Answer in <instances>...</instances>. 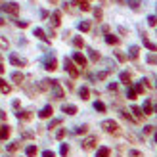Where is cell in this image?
<instances>
[{
  "instance_id": "cell-1",
  "label": "cell",
  "mask_w": 157,
  "mask_h": 157,
  "mask_svg": "<svg viewBox=\"0 0 157 157\" xmlns=\"http://www.w3.org/2000/svg\"><path fill=\"white\" fill-rule=\"evenodd\" d=\"M102 128L106 132H109V134H119L121 132V126L117 125V121H113V119H106L102 123Z\"/></svg>"
},
{
  "instance_id": "cell-2",
  "label": "cell",
  "mask_w": 157,
  "mask_h": 157,
  "mask_svg": "<svg viewBox=\"0 0 157 157\" xmlns=\"http://www.w3.org/2000/svg\"><path fill=\"white\" fill-rule=\"evenodd\" d=\"M0 8H2V10H4L6 13H12V15H17V13H19V6L15 4V2H10V4H2Z\"/></svg>"
},
{
  "instance_id": "cell-3",
  "label": "cell",
  "mask_w": 157,
  "mask_h": 157,
  "mask_svg": "<svg viewBox=\"0 0 157 157\" xmlns=\"http://www.w3.org/2000/svg\"><path fill=\"white\" fill-rule=\"evenodd\" d=\"M10 63L12 65H15V67H25V59H21V57L17 56V54H10Z\"/></svg>"
},
{
  "instance_id": "cell-4",
  "label": "cell",
  "mask_w": 157,
  "mask_h": 157,
  "mask_svg": "<svg viewBox=\"0 0 157 157\" xmlns=\"http://www.w3.org/2000/svg\"><path fill=\"white\" fill-rule=\"evenodd\" d=\"M65 71H67L71 77H79V71H77V67L73 65L71 59H65Z\"/></svg>"
},
{
  "instance_id": "cell-5",
  "label": "cell",
  "mask_w": 157,
  "mask_h": 157,
  "mask_svg": "<svg viewBox=\"0 0 157 157\" xmlns=\"http://www.w3.org/2000/svg\"><path fill=\"white\" fill-rule=\"evenodd\" d=\"M44 69H46V71H56L57 69L56 57H48V59H46V63H44Z\"/></svg>"
},
{
  "instance_id": "cell-6",
  "label": "cell",
  "mask_w": 157,
  "mask_h": 157,
  "mask_svg": "<svg viewBox=\"0 0 157 157\" xmlns=\"http://www.w3.org/2000/svg\"><path fill=\"white\" fill-rule=\"evenodd\" d=\"M96 142H98V138H96V136H90V138H86L82 142V148H84V150H92L96 146Z\"/></svg>"
},
{
  "instance_id": "cell-7",
  "label": "cell",
  "mask_w": 157,
  "mask_h": 157,
  "mask_svg": "<svg viewBox=\"0 0 157 157\" xmlns=\"http://www.w3.org/2000/svg\"><path fill=\"white\" fill-rule=\"evenodd\" d=\"M73 59H75V61L79 63L81 67H86V57L82 56L81 52H75V54H73Z\"/></svg>"
},
{
  "instance_id": "cell-8",
  "label": "cell",
  "mask_w": 157,
  "mask_h": 157,
  "mask_svg": "<svg viewBox=\"0 0 157 157\" xmlns=\"http://www.w3.org/2000/svg\"><path fill=\"white\" fill-rule=\"evenodd\" d=\"M61 111H63V113H67V115H75V113H77V106H71V104H65V106L61 107Z\"/></svg>"
},
{
  "instance_id": "cell-9",
  "label": "cell",
  "mask_w": 157,
  "mask_h": 157,
  "mask_svg": "<svg viewBox=\"0 0 157 157\" xmlns=\"http://www.w3.org/2000/svg\"><path fill=\"white\" fill-rule=\"evenodd\" d=\"M52 113H54V109H52V106H46V107H44V109H42V111H40L38 115H40V119H48V117H50Z\"/></svg>"
},
{
  "instance_id": "cell-10",
  "label": "cell",
  "mask_w": 157,
  "mask_h": 157,
  "mask_svg": "<svg viewBox=\"0 0 157 157\" xmlns=\"http://www.w3.org/2000/svg\"><path fill=\"white\" fill-rule=\"evenodd\" d=\"M52 88H54V96H56L57 100H61V98H63V90L59 88V84H57L56 81H54V84H52Z\"/></svg>"
},
{
  "instance_id": "cell-11",
  "label": "cell",
  "mask_w": 157,
  "mask_h": 157,
  "mask_svg": "<svg viewBox=\"0 0 157 157\" xmlns=\"http://www.w3.org/2000/svg\"><path fill=\"white\" fill-rule=\"evenodd\" d=\"M54 27H59V23H61V15H59V12H54L52 13V21H50Z\"/></svg>"
},
{
  "instance_id": "cell-12",
  "label": "cell",
  "mask_w": 157,
  "mask_h": 157,
  "mask_svg": "<svg viewBox=\"0 0 157 157\" xmlns=\"http://www.w3.org/2000/svg\"><path fill=\"white\" fill-rule=\"evenodd\" d=\"M119 79H121V82H125V84H130V81H132V75L128 73V71H123Z\"/></svg>"
},
{
  "instance_id": "cell-13",
  "label": "cell",
  "mask_w": 157,
  "mask_h": 157,
  "mask_svg": "<svg viewBox=\"0 0 157 157\" xmlns=\"http://www.w3.org/2000/svg\"><path fill=\"white\" fill-rule=\"evenodd\" d=\"M75 4L81 8V10H84V12H88V10H90V4H88V0H75Z\"/></svg>"
},
{
  "instance_id": "cell-14",
  "label": "cell",
  "mask_w": 157,
  "mask_h": 157,
  "mask_svg": "<svg viewBox=\"0 0 157 157\" xmlns=\"http://www.w3.org/2000/svg\"><path fill=\"white\" fill-rule=\"evenodd\" d=\"M10 126H0V138L2 140H6V138H10Z\"/></svg>"
},
{
  "instance_id": "cell-15",
  "label": "cell",
  "mask_w": 157,
  "mask_h": 157,
  "mask_svg": "<svg viewBox=\"0 0 157 157\" xmlns=\"http://www.w3.org/2000/svg\"><path fill=\"white\" fill-rule=\"evenodd\" d=\"M138 54H140V48H138V46H130V50H128V56H130L132 59H136V57H138Z\"/></svg>"
},
{
  "instance_id": "cell-16",
  "label": "cell",
  "mask_w": 157,
  "mask_h": 157,
  "mask_svg": "<svg viewBox=\"0 0 157 157\" xmlns=\"http://www.w3.org/2000/svg\"><path fill=\"white\" fill-rule=\"evenodd\" d=\"M79 96H81L82 100H88V96H90V90H88L86 86H82L81 90H79Z\"/></svg>"
},
{
  "instance_id": "cell-17",
  "label": "cell",
  "mask_w": 157,
  "mask_h": 157,
  "mask_svg": "<svg viewBox=\"0 0 157 157\" xmlns=\"http://www.w3.org/2000/svg\"><path fill=\"white\" fill-rule=\"evenodd\" d=\"M132 113H134V119H138V121L144 117V111H142L140 107H132Z\"/></svg>"
},
{
  "instance_id": "cell-18",
  "label": "cell",
  "mask_w": 157,
  "mask_h": 157,
  "mask_svg": "<svg viewBox=\"0 0 157 157\" xmlns=\"http://www.w3.org/2000/svg\"><path fill=\"white\" fill-rule=\"evenodd\" d=\"M35 37H37V38H40V40H44V42L48 40V37L44 35V31H42V29H35Z\"/></svg>"
},
{
  "instance_id": "cell-19",
  "label": "cell",
  "mask_w": 157,
  "mask_h": 157,
  "mask_svg": "<svg viewBox=\"0 0 157 157\" xmlns=\"http://www.w3.org/2000/svg\"><path fill=\"white\" fill-rule=\"evenodd\" d=\"M142 111H144V115H151V113H153V106H151L150 102H146V104H144V109H142Z\"/></svg>"
},
{
  "instance_id": "cell-20",
  "label": "cell",
  "mask_w": 157,
  "mask_h": 157,
  "mask_svg": "<svg viewBox=\"0 0 157 157\" xmlns=\"http://www.w3.org/2000/svg\"><path fill=\"white\" fill-rule=\"evenodd\" d=\"M109 153H111V151H109V148H100L96 157H109Z\"/></svg>"
},
{
  "instance_id": "cell-21",
  "label": "cell",
  "mask_w": 157,
  "mask_h": 157,
  "mask_svg": "<svg viewBox=\"0 0 157 157\" xmlns=\"http://www.w3.org/2000/svg\"><path fill=\"white\" fill-rule=\"evenodd\" d=\"M25 153H27V157H35L37 155V146H29L25 150Z\"/></svg>"
},
{
  "instance_id": "cell-22",
  "label": "cell",
  "mask_w": 157,
  "mask_h": 157,
  "mask_svg": "<svg viewBox=\"0 0 157 157\" xmlns=\"http://www.w3.org/2000/svg\"><path fill=\"white\" fill-rule=\"evenodd\" d=\"M79 31H82V33L90 31V23H88V21H81V23H79Z\"/></svg>"
},
{
  "instance_id": "cell-23",
  "label": "cell",
  "mask_w": 157,
  "mask_h": 157,
  "mask_svg": "<svg viewBox=\"0 0 157 157\" xmlns=\"http://www.w3.org/2000/svg\"><path fill=\"white\" fill-rule=\"evenodd\" d=\"M106 42L107 44H119V38L115 37V35H107V37H106Z\"/></svg>"
},
{
  "instance_id": "cell-24",
  "label": "cell",
  "mask_w": 157,
  "mask_h": 157,
  "mask_svg": "<svg viewBox=\"0 0 157 157\" xmlns=\"http://www.w3.org/2000/svg\"><path fill=\"white\" fill-rule=\"evenodd\" d=\"M140 4H142V0H128V6H130L132 10H138Z\"/></svg>"
},
{
  "instance_id": "cell-25",
  "label": "cell",
  "mask_w": 157,
  "mask_h": 157,
  "mask_svg": "<svg viewBox=\"0 0 157 157\" xmlns=\"http://www.w3.org/2000/svg\"><path fill=\"white\" fill-rule=\"evenodd\" d=\"M73 44H75L77 48H82V46H84V40H82L81 37H75L73 38Z\"/></svg>"
},
{
  "instance_id": "cell-26",
  "label": "cell",
  "mask_w": 157,
  "mask_h": 157,
  "mask_svg": "<svg viewBox=\"0 0 157 157\" xmlns=\"http://www.w3.org/2000/svg\"><path fill=\"white\" fill-rule=\"evenodd\" d=\"M17 117H19V119H23V121H31L33 115L29 113V111H23V113H17Z\"/></svg>"
},
{
  "instance_id": "cell-27",
  "label": "cell",
  "mask_w": 157,
  "mask_h": 157,
  "mask_svg": "<svg viewBox=\"0 0 157 157\" xmlns=\"http://www.w3.org/2000/svg\"><path fill=\"white\" fill-rule=\"evenodd\" d=\"M136 96H138V92H136V90H132V88H128L126 98H128V100H136Z\"/></svg>"
},
{
  "instance_id": "cell-28",
  "label": "cell",
  "mask_w": 157,
  "mask_h": 157,
  "mask_svg": "<svg viewBox=\"0 0 157 157\" xmlns=\"http://www.w3.org/2000/svg\"><path fill=\"white\" fill-rule=\"evenodd\" d=\"M0 90H2L4 94H8V92H10V84H6V82L2 81V79H0Z\"/></svg>"
},
{
  "instance_id": "cell-29",
  "label": "cell",
  "mask_w": 157,
  "mask_h": 157,
  "mask_svg": "<svg viewBox=\"0 0 157 157\" xmlns=\"http://www.w3.org/2000/svg\"><path fill=\"white\" fill-rule=\"evenodd\" d=\"M144 44L146 46H148V48H150V50H153V52H157V44H153V42H150V40H148V38L144 37Z\"/></svg>"
},
{
  "instance_id": "cell-30",
  "label": "cell",
  "mask_w": 157,
  "mask_h": 157,
  "mask_svg": "<svg viewBox=\"0 0 157 157\" xmlns=\"http://www.w3.org/2000/svg\"><path fill=\"white\" fill-rule=\"evenodd\" d=\"M12 81L13 82H23V75H21V73H13V75H12Z\"/></svg>"
},
{
  "instance_id": "cell-31",
  "label": "cell",
  "mask_w": 157,
  "mask_h": 157,
  "mask_svg": "<svg viewBox=\"0 0 157 157\" xmlns=\"http://www.w3.org/2000/svg\"><path fill=\"white\" fill-rule=\"evenodd\" d=\"M94 109H96V111H102V113H104V111H106V106H104L102 102H96V104H94Z\"/></svg>"
},
{
  "instance_id": "cell-32",
  "label": "cell",
  "mask_w": 157,
  "mask_h": 157,
  "mask_svg": "<svg viewBox=\"0 0 157 157\" xmlns=\"http://www.w3.org/2000/svg\"><path fill=\"white\" fill-rule=\"evenodd\" d=\"M148 25H150V27H155L157 25V17H155V15H150V17H148Z\"/></svg>"
},
{
  "instance_id": "cell-33",
  "label": "cell",
  "mask_w": 157,
  "mask_h": 157,
  "mask_svg": "<svg viewBox=\"0 0 157 157\" xmlns=\"http://www.w3.org/2000/svg\"><path fill=\"white\" fill-rule=\"evenodd\" d=\"M90 59H92V61H98V59H100V54L96 50H90Z\"/></svg>"
},
{
  "instance_id": "cell-34",
  "label": "cell",
  "mask_w": 157,
  "mask_h": 157,
  "mask_svg": "<svg viewBox=\"0 0 157 157\" xmlns=\"http://www.w3.org/2000/svg\"><path fill=\"white\" fill-rule=\"evenodd\" d=\"M59 153H61V155L65 157L67 153H69V146H67V144H61V150H59Z\"/></svg>"
},
{
  "instance_id": "cell-35",
  "label": "cell",
  "mask_w": 157,
  "mask_h": 157,
  "mask_svg": "<svg viewBox=\"0 0 157 157\" xmlns=\"http://www.w3.org/2000/svg\"><path fill=\"white\" fill-rule=\"evenodd\" d=\"M8 46H10V42H8V40H6L4 37H0V48H4V50H6Z\"/></svg>"
},
{
  "instance_id": "cell-36",
  "label": "cell",
  "mask_w": 157,
  "mask_h": 157,
  "mask_svg": "<svg viewBox=\"0 0 157 157\" xmlns=\"http://www.w3.org/2000/svg\"><path fill=\"white\" fill-rule=\"evenodd\" d=\"M75 132H77V134H84V132H88V126H86V125H82V126H79Z\"/></svg>"
},
{
  "instance_id": "cell-37",
  "label": "cell",
  "mask_w": 157,
  "mask_h": 157,
  "mask_svg": "<svg viewBox=\"0 0 157 157\" xmlns=\"http://www.w3.org/2000/svg\"><path fill=\"white\" fill-rule=\"evenodd\" d=\"M148 63H157V54H150L148 56Z\"/></svg>"
},
{
  "instance_id": "cell-38",
  "label": "cell",
  "mask_w": 157,
  "mask_h": 157,
  "mask_svg": "<svg viewBox=\"0 0 157 157\" xmlns=\"http://www.w3.org/2000/svg\"><path fill=\"white\" fill-rule=\"evenodd\" d=\"M102 15H104V13H102V10H100V8H96V10H94V17L98 19V21H100V19H102Z\"/></svg>"
},
{
  "instance_id": "cell-39",
  "label": "cell",
  "mask_w": 157,
  "mask_h": 157,
  "mask_svg": "<svg viewBox=\"0 0 157 157\" xmlns=\"http://www.w3.org/2000/svg\"><path fill=\"white\" fill-rule=\"evenodd\" d=\"M144 82H138V84H136V88H134V90H136V92H138V94H140V92H144Z\"/></svg>"
},
{
  "instance_id": "cell-40",
  "label": "cell",
  "mask_w": 157,
  "mask_h": 157,
  "mask_svg": "<svg viewBox=\"0 0 157 157\" xmlns=\"http://www.w3.org/2000/svg\"><path fill=\"white\" fill-rule=\"evenodd\" d=\"M8 150H10V151H15V150H19V144H17V142H13V144H10V146H8Z\"/></svg>"
},
{
  "instance_id": "cell-41",
  "label": "cell",
  "mask_w": 157,
  "mask_h": 157,
  "mask_svg": "<svg viewBox=\"0 0 157 157\" xmlns=\"http://www.w3.org/2000/svg\"><path fill=\"white\" fill-rule=\"evenodd\" d=\"M115 56H117L119 61H125V59H126V56H125V54H121V52H115Z\"/></svg>"
},
{
  "instance_id": "cell-42",
  "label": "cell",
  "mask_w": 157,
  "mask_h": 157,
  "mask_svg": "<svg viewBox=\"0 0 157 157\" xmlns=\"http://www.w3.org/2000/svg\"><path fill=\"white\" fill-rule=\"evenodd\" d=\"M42 157H56V153H54V151H50V150H46L42 153Z\"/></svg>"
},
{
  "instance_id": "cell-43",
  "label": "cell",
  "mask_w": 157,
  "mask_h": 157,
  "mask_svg": "<svg viewBox=\"0 0 157 157\" xmlns=\"http://www.w3.org/2000/svg\"><path fill=\"white\" fill-rule=\"evenodd\" d=\"M17 27L25 29V27H29V21H17Z\"/></svg>"
},
{
  "instance_id": "cell-44",
  "label": "cell",
  "mask_w": 157,
  "mask_h": 157,
  "mask_svg": "<svg viewBox=\"0 0 157 157\" xmlns=\"http://www.w3.org/2000/svg\"><path fill=\"white\" fill-rule=\"evenodd\" d=\"M59 123H61V121H59V119H56V121H52V123H50V126H48V128H56V126L59 125Z\"/></svg>"
},
{
  "instance_id": "cell-45",
  "label": "cell",
  "mask_w": 157,
  "mask_h": 157,
  "mask_svg": "<svg viewBox=\"0 0 157 157\" xmlns=\"http://www.w3.org/2000/svg\"><path fill=\"white\" fill-rule=\"evenodd\" d=\"M130 157H142V153L136 151V150H130Z\"/></svg>"
},
{
  "instance_id": "cell-46",
  "label": "cell",
  "mask_w": 157,
  "mask_h": 157,
  "mask_svg": "<svg viewBox=\"0 0 157 157\" xmlns=\"http://www.w3.org/2000/svg\"><path fill=\"white\" fill-rule=\"evenodd\" d=\"M56 136H57V138H59V140H61L63 136H65V130H63V128H61V130H57V134H56Z\"/></svg>"
},
{
  "instance_id": "cell-47",
  "label": "cell",
  "mask_w": 157,
  "mask_h": 157,
  "mask_svg": "<svg viewBox=\"0 0 157 157\" xmlns=\"http://www.w3.org/2000/svg\"><path fill=\"white\" fill-rule=\"evenodd\" d=\"M109 90L115 92V90H117V82H111V84H109Z\"/></svg>"
},
{
  "instance_id": "cell-48",
  "label": "cell",
  "mask_w": 157,
  "mask_h": 157,
  "mask_svg": "<svg viewBox=\"0 0 157 157\" xmlns=\"http://www.w3.org/2000/svg\"><path fill=\"white\" fill-rule=\"evenodd\" d=\"M144 132H146V134H151V132H153V126H146Z\"/></svg>"
},
{
  "instance_id": "cell-49",
  "label": "cell",
  "mask_w": 157,
  "mask_h": 157,
  "mask_svg": "<svg viewBox=\"0 0 157 157\" xmlns=\"http://www.w3.org/2000/svg\"><path fill=\"white\" fill-rule=\"evenodd\" d=\"M106 77H107V73H98V79H100V81L102 79H106Z\"/></svg>"
},
{
  "instance_id": "cell-50",
  "label": "cell",
  "mask_w": 157,
  "mask_h": 157,
  "mask_svg": "<svg viewBox=\"0 0 157 157\" xmlns=\"http://www.w3.org/2000/svg\"><path fill=\"white\" fill-rule=\"evenodd\" d=\"M0 73H4V65L2 63H0Z\"/></svg>"
},
{
  "instance_id": "cell-51",
  "label": "cell",
  "mask_w": 157,
  "mask_h": 157,
  "mask_svg": "<svg viewBox=\"0 0 157 157\" xmlns=\"http://www.w3.org/2000/svg\"><path fill=\"white\" fill-rule=\"evenodd\" d=\"M2 23H4V19H2V17H0V25H2Z\"/></svg>"
},
{
  "instance_id": "cell-52",
  "label": "cell",
  "mask_w": 157,
  "mask_h": 157,
  "mask_svg": "<svg viewBox=\"0 0 157 157\" xmlns=\"http://www.w3.org/2000/svg\"><path fill=\"white\" fill-rule=\"evenodd\" d=\"M50 2H52V4H56V2H57V0H50Z\"/></svg>"
},
{
  "instance_id": "cell-53",
  "label": "cell",
  "mask_w": 157,
  "mask_h": 157,
  "mask_svg": "<svg viewBox=\"0 0 157 157\" xmlns=\"http://www.w3.org/2000/svg\"><path fill=\"white\" fill-rule=\"evenodd\" d=\"M155 144H157V132H155Z\"/></svg>"
},
{
  "instance_id": "cell-54",
  "label": "cell",
  "mask_w": 157,
  "mask_h": 157,
  "mask_svg": "<svg viewBox=\"0 0 157 157\" xmlns=\"http://www.w3.org/2000/svg\"><path fill=\"white\" fill-rule=\"evenodd\" d=\"M155 113H157V106H155Z\"/></svg>"
}]
</instances>
